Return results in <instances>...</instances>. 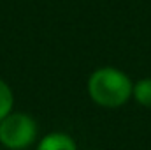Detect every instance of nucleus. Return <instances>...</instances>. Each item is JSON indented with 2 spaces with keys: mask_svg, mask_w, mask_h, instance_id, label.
<instances>
[{
  "mask_svg": "<svg viewBox=\"0 0 151 150\" xmlns=\"http://www.w3.org/2000/svg\"><path fill=\"white\" fill-rule=\"evenodd\" d=\"M37 138V122L27 113H11L0 122V143L11 150H23Z\"/></svg>",
  "mask_w": 151,
  "mask_h": 150,
  "instance_id": "f03ea898",
  "label": "nucleus"
},
{
  "mask_svg": "<svg viewBox=\"0 0 151 150\" xmlns=\"http://www.w3.org/2000/svg\"><path fill=\"white\" fill-rule=\"evenodd\" d=\"M12 106H14V94L11 87L4 79H0V122L12 113Z\"/></svg>",
  "mask_w": 151,
  "mask_h": 150,
  "instance_id": "20e7f679",
  "label": "nucleus"
},
{
  "mask_svg": "<svg viewBox=\"0 0 151 150\" xmlns=\"http://www.w3.org/2000/svg\"><path fill=\"white\" fill-rule=\"evenodd\" d=\"M132 95L135 97V101L146 108H151V78H144L141 81H137L134 85Z\"/></svg>",
  "mask_w": 151,
  "mask_h": 150,
  "instance_id": "39448f33",
  "label": "nucleus"
},
{
  "mask_svg": "<svg viewBox=\"0 0 151 150\" xmlns=\"http://www.w3.org/2000/svg\"><path fill=\"white\" fill-rule=\"evenodd\" d=\"M134 85L130 78L119 69L100 67L88 79V94L99 106L118 108L132 97Z\"/></svg>",
  "mask_w": 151,
  "mask_h": 150,
  "instance_id": "f257e3e1",
  "label": "nucleus"
},
{
  "mask_svg": "<svg viewBox=\"0 0 151 150\" xmlns=\"http://www.w3.org/2000/svg\"><path fill=\"white\" fill-rule=\"evenodd\" d=\"M37 150H77V147L67 133H49L40 140Z\"/></svg>",
  "mask_w": 151,
  "mask_h": 150,
  "instance_id": "7ed1b4c3",
  "label": "nucleus"
}]
</instances>
